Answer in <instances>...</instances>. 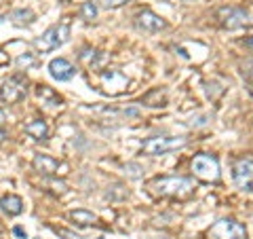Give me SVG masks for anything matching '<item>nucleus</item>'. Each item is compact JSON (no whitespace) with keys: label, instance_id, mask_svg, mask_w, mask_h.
Returning a JSON list of instances; mask_svg holds the SVG:
<instances>
[{"label":"nucleus","instance_id":"aec40b11","mask_svg":"<svg viewBox=\"0 0 253 239\" xmlns=\"http://www.w3.org/2000/svg\"><path fill=\"white\" fill-rule=\"evenodd\" d=\"M32 63H34V58H32L30 53L19 55V58H17V66H19V68H30Z\"/></svg>","mask_w":253,"mask_h":239},{"label":"nucleus","instance_id":"f8f14e48","mask_svg":"<svg viewBox=\"0 0 253 239\" xmlns=\"http://www.w3.org/2000/svg\"><path fill=\"white\" fill-rule=\"evenodd\" d=\"M32 165H34V170L38 174H42V176H55L59 170V161L57 159H53L49 155H42V153H36L34 159H32Z\"/></svg>","mask_w":253,"mask_h":239},{"label":"nucleus","instance_id":"cd10ccee","mask_svg":"<svg viewBox=\"0 0 253 239\" xmlns=\"http://www.w3.org/2000/svg\"><path fill=\"white\" fill-rule=\"evenodd\" d=\"M247 89H249V93H251V98H253V85H247Z\"/></svg>","mask_w":253,"mask_h":239},{"label":"nucleus","instance_id":"ddd939ff","mask_svg":"<svg viewBox=\"0 0 253 239\" xmlns=\"http://www.w3.org/2000/svg\"><path fill=\"white\" fill-rule=\"evenodd\" d=\"M0 210L9 216H19L23 212V199L19 195H2L0 197Z\"/></svg>","mask_w":253,"mask_h":239},{"label":"nucleus","instance_id":"4468645a","mask_svg":"<svg viewBox=\"0 0 253 239\" xmlns=\"http://www.w3.org/2000/svg\"><path fill=\"white\" fill-rule=\"evenodd\" d=\"M23 129H26V133L30 135V138H34L36 142H44L46 138H49V125H46V121H42V119L30 121Z\"/></svg>","mask_w":253,"mask_h":239},{"label":"nucleus","instance_id":"c85d7f7f","mask_svg":"<svg viewBox=\"0 0 253 239\" xmlns=\"http://www.w3.org/2000/svg\"><path fill=\"white\" fill-rule=\"evenodd\" d=\"M4 21V17H2V15H0V23H2Z\"/></svg>","mask_w":253,"mask_h":239},{"label":"nucleus","instance_id":"b1692460","mask_svg":"<svg viewBox=\"0 0 253 239\" xmlns=\"http://www.w3.org/2000/svg\"><path fill=\"white\" fill-rule=\"evenodd\" d=\"M4 123H6V117H4V110L0 108V133H2V127H4Z\"/></svg>","mask_w":253,"mask_h":239},{"label":"nucleus","instance_id":"39448f33","mask_svg":"<svg viewBox=\"0 0 253 239\" xmlns=\"http://www.w3.org/2000/svg\"><path fill=\"white\" fill-rule=\"evenodd\" d=\"M28 93V78L23 74H13L0 85V102L4 104H17Z\"/></svg>","mask_w":253,"mask_h":239},{"label":"nucleus","instance_id":"1a4fd4ad","mask_svg":"<svg viewBox=\"0 0 253 239\" xmlns=\"http://www.w3.org/2000/svg\"><path fill=\"white\" fill-rule=\"evenodd\" d=\"M232 180L241 190H253V159H239V161H234Z\"/></svg>","mask_w":253,"mask_h":239},{"label":"nucleus","instance_id":"f03ea898","mask_svg":"<svg viewBox=\"0 0 253 239\" xmlns=\"http://www.w3.org/2000/svg\"><path fill=\"white\" fill-rule=\"evenodd\" d=\"M68 38H70V19L66 17L61 23H55V26L46 28L34 41V47L41 53H49V51L59 49L61 45H66Z\"/></svg>","mask_w":253,"mask_h":239},{"label":"nucleus","instance_id":"20e7f679","mask_svg":"<svg viewBox=\"0 0 253 239\" xmlns=\"http://www.w3.org/2000/svg\"><path fill=\"white\" fill-rule=\"evenodd\" d=\"M215 19L224 30H241L253 23L251 15L239 6H219L215 11Z\"/></svg>","mask_w":253,"mask_h":239},{"label":"nucleus","instance_id":"393cba45","mask_svg":"<svg viewBox=\"0 0 253 239\" xmlns=\"http://www.w3.org/2000/svg\"><path fill=\"white\" fill-rule=\"evenodd\" d=\"M0 63H9V58H6V55H2V51H0Z\"/></svg>","mask_w":253,"mask_h":239},{"label":"nucleus","instance_id":"a211bd4d","mask_svg":"<svg viewBox=\"0 0 253 239\" xmlns=\"http://www.w3.org/2000/svg\"><path fill=\"white\" fill-rule=\"evenodd\" d=\"M97 13H99L97 2H93V0H86V2H83V6H81V17L84 21H93L95 17H97Z\"/></svg>","mask_w":253,"mask_h":239},{"label":"nucleus","instance_id":"bb28decb","mask_svg":"<svg viewBox=\"0 0 253 239\" xmlns=\"http://www.w3.org/2000/svg\"><path fill=\"white\" fill-rule=\"evenodd\" d=\"M177 2H184V4H190V2H196V0H177Z\"/></svg>","mask_w":253,"mask_h":239},{"label":"nucleus","instance_id":"0eeeda50","mask_svg":"<svg viewBox=\"0 0 253 239\" xmlns=\"http://www.w3.org/2000/svg\"><path fill=\"white\" fill-rule=\"evenodd\" d=\"M209 239H247V229L232 218H221L209 229Z\"/></svg>","mask_w":253,"mask_h":239},{"label":"nucleus","instance_id":"6ab92c4d","mask_svg":"<svg viewBox=\"0 0 253 239\" xmlns=\"http://www.w3.org/2000/svg\"><path fill=\"white\" fill-rule=\"evenodd\" d=\"M131 0H99V4L104 6V9H118V6H125Z\"/></svg>","mask_w":253,"mask_h":239},{"label":"nucleus","instance_id":"2eb2a0df","mask_svg":"<svg viewBox=\"0 0 253 239\" xmlns=\"http://www.w3.org/2000/svg\"><path fill=\"white\" fill-rule=\"evenodd\" d=\"M36 95L42 100V104H51V106H59V104H61V98L51 89V87L38 85V87H36Z\"/></svg>","mask_w":253,"mask_h":239},{"label":"nucleus","instance_id":"9d476101","mask_svg":"<svg viewBox=\"0 0 253 239\" xmlns=\"http://www.w3.org/2000/svg\"><path fill=\"white\" fill-rule=\"evenodd\" d=\"M135 26L137 30L141 32H148V34H156V32H161L167 28V21H165L161 15H156L154 11L150 9H144L135 15Z\"/></svg>","mask_w":253,"mask_h":239},{"label":"nucleus","instance_id":"c756f323","mask_svg":"<svg viewBox=\"0 0 253 239\" xmlns=\"http://www.w3.org/2000/svg\"><path fill=\"white\" fill-rule=\"evenodd\" d=\"M66 2H68V0H66Z\"/></svg>","mask_w":253,"mask_h":239},{"label":"nucleus","instance_id":"4be33fe9","mask_svg":"<svg viewBox=\"0 0 253 239\" xmlns=\"http://www.w3.org/2000/svg\"><path fill=\"white\" fill-rule=\"evenodd\" d=\"M13 233H15V235H17L19 239H28V235H26V231H23L21 227H15V229H13Z\"/></svg>","mask_w":253,"mask_h":239},{"label":"nucleus","instance_id":"9b49d317","mask_svg":"<svg viewBox=\"0 0 253 239\" xmlns=\"http://www.w3.org/2000/svg\"><path fill=\"white\" fill-rule=\"evenodd\" d=\"M46 70H49L51 78H55V81H59V83L72 81L76 76V66L66 58H53L49 61V66H46Z\"/></svg>","mask_w":253,"mask_h":239},{"label":"nucleus","instance_id":"f3484780","mask_svg":"<svg viewBox=\"0 0 253 239\" xmlns=\"http://www.w3.org/2000/svg\"><path fill=\"white\" fill-rule=\"evenodd\" d=\"M70 218H72L76 225H81V227H91L97 222V216H95L93 212H86V210H74V212H70Z\"/></svg>","mask_w":253,"mask_h":239},{"label":"nucleus","instance_id":"7ed1b4c3","mask_svg":"<svg viewBox=\"0 0 253 239\" xmlns=\"http://www.w3.org/2000/svg\"><path fill=\"white\" fill-rule=\"evenodd\" d=\"M186 144H188V140L181 138V135H154V138L144 140L141 148H144V153L150 157H161V155L184 148Z\"/></svg>","mask_w":253,"mask_h":239},{"label":"nucleus","instance_id":"423d86ee","mask_svg":"<svg viewBox=\"0 0 253 239\" xmlns=\"http://www.w3.org/2000/svg\"><path fill=\"white\" fill-rule=\"evenodd\" d=\"M192 172L194 176L203 182H217L219 180V161L213 155L201 153L192 159Z\"/></svg>","mask_w":253,"mask_h":239},{"label":"nucleus","instance_id":"412c9836","mask_svg":"<svg viewBox=\"0 0 253 239\" xmlns=\"http://www.w3.org/2000/svg\"><path fill=\"white\" fill-rule=\"evenodd\" d=\"M57 235H61V237H66V239H81V235H76V233H72V231H68V229H53Z\"/></svg>","mask_w":253,"mask_h":239},{"label":"nucleus","instance_id":"f257e3e1","mask_svg":"<svg viewBox=\"0 0 253 239\" xmlns=\"http://www.w3.org/2000/svg\"><path fill=\"white\" fill-rule=\"evenodd\" d=\"M150 190L158 197H173V199H188L194 195V182L184 176H167L156 178L150 182Z\"/></svg>","mask_w":253,"mask_h":239},{"label":"nucleus","instance_id":"6e6552de","mask_svg":"<svg viewBox=\"0 0 253 239\" xmlns=\"http://www.w3.org/2000/svg\"><path fill=\"white\" fill-rule=\"evenodd\" d=\"M99 83H101V91L108 93V95H121L129 89V76H125L121 70H106L101 72L99 76Z\"/></svg>","mask_w":253,"mask_h":239},{"label":"nucleus","instance_id":"5701e85b","mask_svg":"<svg viewBox=\"0 0 253 239\" xmlns=\"http://www.w3.org/2000/svg\"><path fill=\"white\" fill-rule=\"evenodd\" d=\"M245 78H247V85H253V63L249 66L247 72H245Z\"/></svg>","mask_w":253,"mask_h":239},{"label":"nucleus","instance_id":"a878e982","mask_svg":"<svg viewBox=\"0 0 253 239\" xmlns=\"http://www.w3.org/2000/svg\"><path fill=\"white\" fill-rule=\"evenodd\" d=\"M247 47H251V49H253V36L247 38Z\"/></svg>","mask_w":253,"mask_h":239},{"label":"nucleus","instance_id":"dca6fc26","mask_svg":"<svg viewBox=\"0 0 253 239\" xmlns=\"http://www.w3.org/2000/svg\"><path fill=\"white\" fill-rule=\"evenodd\" d=\"M11 19H13L15 26H30V23H34L36 15L32 9H15L11 13Z\"/></svg>","mask_w":253,"mask_h":239}]
</instances>
